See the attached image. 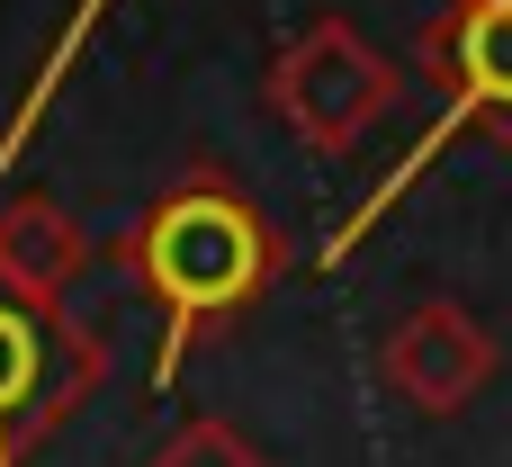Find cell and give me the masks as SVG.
I'll return each mask as SVG.
<instances>
[{
  "label": "cell",
  "instance_id": "obj_1",
  "mask_svg": "<svg viewBox=\"0 0 512 467\" xmlns=\"http://www.w3.org/2000/svg\"><path fill=\"white\" fill-rule=\"evenodd\" d=\"M117 279L162 315V360L153 387L180 378L189 351H207L225 324H243L279 279H288V234L252 207V189L216 162H189L117 243H108Z\"/></svg>",
  "mask_w": 512,
  "mask_h": 467
},
{
  "label": "cell",
  "instance_id": "obj_2",
  "mask_svg": "<svg viewBox=\"0 0 512 467\" xmlns=\"http://www.w3.org/2000/svg\"><path fill=\"white\" fill-rule=\"evenodd\" d=\"M99 378H108L99 333L63 297H36V288L0 279V467L36 459L81 414V396Z\"/></svg>",
  "mask_w": 512,
  "mask_h": 467
},
{
  "label": "cell",
  "instance_id": "obj_3",
  "mask_svg": "<svg viewBox=\"0 0 512 467\" xmlns=\"http://www.w3.org/2000/svg\"><path fill=\"white\" fill-rule=\"evenodd\" d=\"M405 99V63H387L342 9L297 27L270 63V117L306 144V153H351L369 144V126H387Z\"/></svg>",
  "mask_w": 512,
  "mask_h": 467
},
{
  "label": "cell",
  "instance_id": "obj_4",
  "mask_svg": "<svg viewBox=\"0 0 512 467\" xmlns=\"http://www.w3.org/2000/svg\"><path fill=\"white\" fill-rule=\"evenodd\" d=\"M495 369H504V342H495L486 315H468L459 297H423V306H405V315L387 324V342H378V378H387V396L414 405V414H432V423L468 414V405L495 387Z\"/></svg>",
  "mask_w": 512,
  "mask_h": 467
},
{
  "label": "cell",
  "instance_id": "obj_5",
  "mask_svg": "<svg viewBox=\"0 0 512 467\" xmlns=\"http://www.w3.org/2000/svg\"><path fill=\"white\" fill-rule=\"evenodd\" d=\"M414 63L441 90L432 126H486L495 144H512V0H441V18L414 36Z\"/></svg>",
  "mask_w": 512,
  "mask_h": 467
},
{
  "label": "cell",
  "instance_id": "obj_6",
  "mask_svg": "<svg viewBox=\"0 0 512 467\" xmlns=\"http://www.w3.org/2000/svg\"><path fill=\"white\" fill-rule=\"evenodd\" d=\"M81 270H90L81 216H72L63 198H45V189H18V198L0 207V279L36 288V297H72Z\"/></svg>",
  "mask_w": 512,
  "mask_h": 467
},
{
  "label": "cell",
  "instance_id": "obj_7",
  "mask_svg": "<svg viewBox=\"0 0 512 467\" xmlns=\"http://www.w3.org/2000/svg\"><path fill=\"white\" fill-rule=\"evenodd\" d=\"M144 467H270V459H261L225 414H189V423H180V432H171Z\"/></svg>",
  "mask_w": 512,
  "mask_h": 467
}]
</instances>
